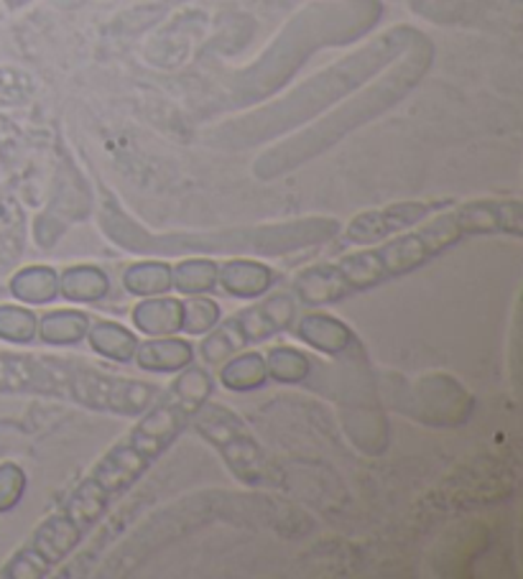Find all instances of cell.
Returning a JSON list of instances; mask_svg holds the SVG:
<instances>
[{"mask_svg": "<svg viewBox=\"0 0 523 579\" xmlns=\"http://www.w3.org/2000/svg\"><path fill=\"white\" fill-rule=\"evenodd\" d=\"M133 324L148 337H169L181 330V301L148 297L133 309Z\"/></svg>", "mask_w": 523, "mask_h": 579, "instance_id": "30bf717a", "label": "cell"}, {"mask_svg": "<svg viewBox=\"0 0 523 579\" xmlns=\"http://www.w3.org/2000/svg\"><path fill=\"white\" fill-rule=\"evenodd\" d=\"M218 283L237 299H256L274 287V274L258 260H227L218 271Z\"/></svg>", "mask_w": 523, "mask_h": 579, "instance_id": "9c48e42d", "label": "cell"}, {"mask_svg": "<svg viewBox=\"0 0 523 579\" xmlns=\"http://www.w3.org/2000/svg\"><path fill=\"white\" fill-rule=\"evenodd\" d=\"M449 200L442 202H399L388 204L383 210H370L363 215L353 218L350 225L345 227V241L355 245H376L386 237H391L401 230L416 227L419 222L426 220L434 210L449 208Z\"/></svg>", "mask_w": 523, "mask_h": 579, "instance_id": "8992f818", "label": "cell"}, {"mask_svg": "<svg viewBox=\"0 0 523 579\" xmlns=\"http://www.w3.org/2000/svg\"><path fill=\"white\" fill-rule=\"evenodd\" d=\"M192 426L223 455L230 470L245 486H264L268 480L271 467H268L264 449L258 447L256 436L233 411L220 407V403H210L208 399L192 414Z\"/></svg>", "mask_w": 523, "mask_h": 579, "instance_id": "277c9868", "label": "cell"}, {"mask_svg": "<svg viewBox=\"0 0 523 579\" xmlns=\"http://www.w3.org/2000/svg\"><path fill=\"white\" fill-rule=\"evenodd\" d=\"M125 289L133 297H158L171 289V266L164 260H146V264H133L123 276Z\"/></svg>", "mask_w": 523, "mask_h": 579, "instance_id": "2e32d148", "label": "cell"}, {"mask_svg": "<svg viewBox=\"0 0 523 579\" xmlns=\"http://www.w3.org/2000/svg\"><path fill=\"white\" fill-rule=\"evenodd\" d=\"M87 327H90L87 314L75 312V309H57L38 322L36 335H42L44 343L49 345H75L87 335Z\"/></svg>", "mask_w": 523, "mask_h": 579, "instance_id": "5bb4252c", "label": "cell"}, {"mask_svg": "<svg viewBox=\"0 0 523 579\" xmlns=\"http://www.w3.org/2000/svg\"><path fill=\"white\" fill-rule=\"evenodd\" d=\"M297 337L309 347H314V350L327 355H343L358 343L347 324L327 314H309L304 320H299Z\"/></svg>", "mask_w": 523, "mask_h": 579, "instance_id": "52a82bcc", "label": "cell"}, {"mask_svg": "<svg viewBox=\"0 0 523 579\" xmlns=\"http://www.w3.org/2000/svg\"><path fill=\"white\" fill-rule=\"evenodd\" d=\"M294 320L297 301H291L287 293H274V297L233 314L227 322L215 324L202 343V358L215 365L225 363L243 347L264 343V339L289 330Z\"/></svg>", "mask_w": 523, "mask_h": 579, "instance_id": "5b68a950", "label": "cell"}, {"mask_svg": "<svg viewBox=\"0 0 523 579\" xmlns=\"http://www.w3.org/2000/svg\"><path fill=\"white\" fill-rule=\"evenodd\" d=\"M23 490H26V475L19 465H0V513L19 505Z\"/></svg>", "mask_w": 523, "mask_h": 579, "instance_id": "44dd1931", "label": "cell"}, {"mask_svg": "<svg viewBox=\"0 0 523 579\" xmlns=\"http://www.w3.org/2000/svg\"><path fill=\"white\" fill-rule=\"evenodd\" d=\"M220 266L210 258H189L171 266V287L181 293H204L218 287Z\"/></svg>", "mask_w": 523, "mask_h": 579, "instance_id": "e0dca14e", "label": "cell"}, {"mask_svg": "<svg viewBox=\"0 0 523 579\" xmlns=\"http://www.w3.org/2000/svg\"><path fill=\"white\" fill-rule=\"evenodd\" d=\"M496 233L513 237L523 233V210L519 200H478L459 204L393 241L386 237V243L380 241L360 253L307 266L297 276L294 291L307 307L335 304L353 293L416 271L465 237Z\"/></svg>", "mask_w": 523, "mask_h": 579, "instance_id": "7a4b0ae2", "label": "cell"}, {"mask_svg": "<svg viewBox=\"0 0 523 579\" xmlns=\"http://www.w3.org/2000/svg\"><path fill=\"white\" fill-rule=\"evenodd\" d=\"M266 358L258 353L237 355L233 360H225L223 370H220V383L230 391H253L266 383Z\"/></svg>", "mask_w": 523, "mask_h": 579, "instance_id": "9a60e30c", "label": "cell"}, {"mask_svg": "<svg viewBox=\"0 0 523 579\" xmlns=\"http://www.w3.org/2000/svg\"><path fill=\"white\" fill-rule=\"evenodd\" d=\"M38 332V320L31 309L3 304L0 307V339L5 343H34Z\"/></svg>", "mask_w": 523, "mask_h": 579, "instance_id": "d6986e66", "label": "cell"}, {"mask_svg": "<svg viewBox=\"0 0 523 579\" xmlns=\"http://www.w3.org/2000/svg\"><path fill=\"white\" fill-rule=\"evenodd\" d=\"M11 293L26 304H49L59 297V276L49 266H31L13 276Z\"/></svg>", "mask_w": 523, "mask_h": 579, "instance_id": "7c38bea8", "label": "cell"}, {"mask_svg": "<svg viewBox=\"0 0 523 579\" xmlns=\"http://www.w3.org/2000/svg\"><path fill=\"white\" fill-rule=\"evenodd\" d=\"M220 322V307L208 297H197L181 301V330L187 335H204Z\"/></svg>", "mask_w": 523, "mask_h": 579, "instance_id": "ffe728a7", "label": "cell"}, {"mask_svg": "<svg viewBox=\"0 0 523 579\" xmlns=\"http://www.w3.org/2000/svg\"><path fill=\"white\" fill-rule=\"evenodd\" d=\"M87 337H90V347L94 353L108 360H115V363H131L141 343L131 330H125L121 327V324L108 322V320L90 322V327H87Z\"/></svg>", "mask_w": 523, "mask_h": 579, "instance_id": "8fae6325", "label": "cell"}, {"mask_svg": "<svg viewBox=\"0 0 523 579\" xmlns=\"http://www.w3.org/2000/svg\"><path fill=\"white\" fill-rule=\"evenodd\" d=\"M312 363L294 347H274L266 358V372L279 383H304Z\"/></svg>", "mask_w": 523, "mask_h": 579, "instance_id": "ac0fdd59", "label": "cell"}, {"mask_svg": "<svg viewBox=\"0 0 523 579\" xmlns=\"http://www.w3.org/2000/svg\"><path fill=\"white\" fill-rule=\"evenodd\" d=\"M192 358H194V347L177 337L146 339V343H138L136 355H133L138 368H144L148 372L185 370L187 365L192 363Z\"/></svg>", "mask_w": 523, "mask_h": 579, "instance_id": "ba28073f", "label": "cell"}, {"mask_svg": "<svg viewBox=\"0 0 523 579\" xmlns=\"http://www.w3.org/2000/svg\"><path fill=\"white\" fill-rule=\"evenodd\" d=\"M102 230L113 237V243L131 253H156V256H174V253H289L299 248H312L340 235V222L301 220L283 222V225L264 227H230L212 230V233H174V235H148L121 215L102 220Z\"/></svg>", "mask_w": 523, "mask_h": 579, "instance_id": "3957f363", "label": "cell"}, {"mask_svg": "<svg viewBox=\"0 0 523 579\" xmlns=\"http://www.w3.org/2000/svg\"><path fill=\"white\" fill-rule=\"evenodd\" d=\"M212 378L200 368L181 372L164 399H156L148 414L110 447L94 470L79 482L62 511L49 515L21 549L8 561L3 577L36 579L44 577L54 565L67 559L79 542L90 534L94 523L105 519L118 498L129 493L148 472V467L164 455L177 439L197 409L210 399Z\"/></svg>", "mask_w": 523, "mask_h": 579, "instance_id": "6da1fadb", "label": "cell"}, {"mask_svg": "<svg viewBox=\"0 0 523 579\" xmlns=\"http://www.w3.org/2000/svg\"><path fill=\"white\" fill-rule=\"evenodd\" d=\"M110 289L108 276L94 266H75L59 276V293L69 301H100Z\"/></svg>", "mask_w": 523, "mask_h": 579, "instance_id": "4fadbf2b", "label": "cell"}]
</instances>
